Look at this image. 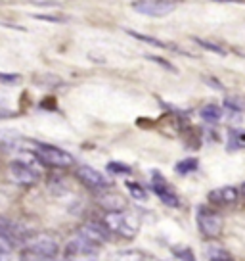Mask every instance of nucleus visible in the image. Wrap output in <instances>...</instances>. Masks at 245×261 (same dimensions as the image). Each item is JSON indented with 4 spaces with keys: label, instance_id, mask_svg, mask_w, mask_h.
Returning a JSON list of instances; mask_svg holds the SVG:
<instances>
[{
    "label": "nucleus",
    "instance_id": "6",
    "mask_svg": "<svg viewBox=\"0 0 245 261\" xmlns=\"http://www.w3.org/2000/svg\"><path fill=\"white\" fill-rule=\"evenodd\" d=\"M98 252L100 248L88 244L84 238H81L77 234V237H73L66 244L64 257H66V261H94Z\"/></svg>",
    "mask_w": 245,
    "mask_h": 261
},
{
    "label": "nucleus",
    "instance_id": "24",
    "mask_svg": "<svg viewBox=\"0 0 245 261\" xmlns=\"http://www.w3.org/2000/svg\"><path fill=\"white\" fill-rule=\"evenodd\" d=\"M226 108L230 110V114H232V112H236V114H241V110H243L241 98H237V96L226 98Z\"/></svg>",
    "mask_w": 245,
    "mask_h": 261
},
{
    "label": "nucleus",
    "instance_id": "22",
    "mask_svg": "<svg viewBox=\"0 0 245 261\" xmlns=\"http://www.w3.org/2000/svg\"><path fill=\"white\" fill-rule=\"evenodd\" d=\"M196 42L201 46V48L209 50V52H215V54H221V56H224L226 54V50L222 48V46H219V44H215V42H209V41H203V39H196Z\"/></svg>",
    "mask_w": 245,
    "mask_h": 261
},
{
    "label": "nucleus",
    "instance_id": "16",
    "mask_svg": "<svg viewBox=\"0 0 245 261\" xmlns=\"http://www.w3.org/2000/svg\"><path fill=\"white\" fill-rule=\"evenodd\" d=\"M0 234L10 238V240L14 242V238L19 237V228H17L10 219H6L4 215H0Z\"/></svg>",
    "mask_w": 245,
    "mask_h": 261
},
{
    "label": "nucleus",
    "instance_id": "2",
    "mask_svg": "<svg viewBox=\"0 0 245 261\" xmlns=\"http://www.w3.org/2000/svg\"><path fill=\"white\" fill-rule=\"evenodd\" d=\"M102 225L107 228V232H115L117 237L125 238V240H132L138 237L140 232V221L138 217L131 212H113L106 213Z\"/></svg>",
    "mask_w": 245,
    "mask_h": 261
},
{
    "label": "nucleus",
    "instance_id": "9",
    "mask_svg": "<svg viewBox=\"0 0 245 261\" xmlns=\"http://www.w3.org/2000/svg\"><path fill=\"white\" fill-rule=\"evenodd\" d=\"M81 238H84L88 244L96 246H104L109 240V232H107V228L102 225V221H86V223H82L81 227H79V232H77Z\"/></svg>",
    "mask_w": 245,
    "mask_h": 261
},
{
    "label": "nucleus",
    "instance_id": "26",
    "mask_svg": "<svg viewBox=\"0 0 245 261\" xmlns=\"http://www.w3.org/2000/svg\"><path fill=\"white\" fill-rule=\"evenodd\" d=\"M147 60H151V62H157V64H161L163 67H167V69H172L174 71V67H172L171 64H167V62H163V58H157V56H147Z\"/></svg>",
    "mask_w": 245,
    "mask_h": 261
},
{
    "label": "nucleus",
    "instance_id": "3",
    "mask_svg": "<svg viewBox=\"0 0 245 261\" xmlns=\"http://www.w3.org/2000/svg\"><path fill=\"white\" fill-rule=\"evenodd\" d=\"M33 154L35 158L41 163L48 165V167H54V169H67V167H73L75 165V158L69 152L62 150L57 146H52V144H42V142H33Z\"/></svg>",
    "mask_w": 245,
    "mask_h": 261
},
{
    "label": "nucleus",
    "instance_id": "15",
    "mask_svg": "<svg viewBox=\"0 0 245 261\" xmlns=\"http://www.w3.org/2000/svg\"><path fill=\"white\" fill-rule=\"evenodd\" d=\"M199 115H201L203 121L217 123L222 117V110H221V106H217V104H207V106H203L199 110Z\"/></svg>",
    "mask_w": 245,
    "mask_h": 261
},
{
    "label": "nucleus",
    "instance_id": "7",
    "mask_svg": "<svg viewBox=\"0 0 245 261\" xmlns=\"http://www.w3.org/2000/svg\"><path fill=\"white\" fill-rule=\"evenodd\" d=\"M176 2L169 0H142V2H132V10L147 17H165L176 10Z\"/></svg>",
    "mask_w": 245,
    "mask_h": 261
},
{
    "label": "nucleus",
    "instance_id": "20",
    "mask_svg": "<svg viewBox=\"0 0 245 261\" xmlns=\"http://www.w3.org/2000/svg\"><path fill=\"white\" fill-rule=\"evenodd\" d=\"M144 259V253L138 252V250H122V252H117L111 257V261H142Z\"/></svg>",
    "mask_w": 245,
    "mask_h": 261
},
{
    "label": "nucleus",
    "instance_id": "18",
    "mask_svg": "<svg viewBox=\"0 0 245 261\" xmlns=\"http://www.w3.org/2000/svg\"><path fill=\"white\" fill-rule=\"evenodd\" d=\"M14 259V242L10 238L0 234V261H12Z\"/></svg>",
    "mask_w": 245,
    "mask_h": 261
},
{
    "label": "nucleus",
    "instance_id": "28",
    "mask_svg": "<svg viewBox=\"0 0 245 261\" xmlns=\"http://www.w3.org/2000/svg\"><path fill=\"white\" fill-rule=\"evenodd\" d=\"M142 261H157V259H156V257H146V255H144V259H142Z\"/></svg>",
    "mask_w": 245,
    "mask_h": 261
},
{
    "label": "nucleus",
    "instance_id": "5",
    "mask_svg": "<svg viewBox=\"0 0 245 261\" xmlns=\"http://www.w3.org/2000/svg\"><path fill=\"white\" fill-rule=\"evenodd\" d=\"M197 230L201 232V237L209 238V240H215L222 234V228H224V217L221 213H217L215 210L207 207V205H201L197 207Z\"/></svg>",
    "mask_w": 245,
    "mask_h": 261
},
{
    "label": "nucleus",
    "instance_id": "10",
    "mask_svg": "<svg viewBox=\"0 0 245 261\" xmlns=\"http://www.w3.org/2000/svg\"><path fill=\"white\" fill-rule=\"evenodd\" d=\"M151 190H154V194H156L165 205H169V207H178L180 205L178 194L169 187V182H167L157 171L151 173Z\"/></svg>",
    "mask_w": 245,
    "mask_h": 261
},
{
    "label": "nucleus",
    "instance_id": "29",
    "mask_svg": "<svg viewBox=\"0 0 245 261\" xmlns=\"http://www.w3.org/2000/svg\"><path fill=\"white\" fill-rule=\"evenodd\" d=\"M228 261H234V257H232V259H228Z\"/></svg>",
    "mask_w": 245,
    "mask_h": 261
},
{
    "label": "nucleus",
    "instance_id": "11",
    "mask_svg": "<svg viewBox=\"0 0 245 261\" xmlns=\"http://www.w3.org/2000/svg\"><path fill=\"white\" fill-rule=\"evenodd\" d=\"M237 200H239V188L237 187H221L209 192V202L215 205H221V207L237 204Z\"/></svg>",
    "mask_w": 245,
    "mask_h": 261
},
{
    "label": "nucleus",
    "instance_id": "21",
    "mask_svg": "<svg viewBox=\"0 0 245 261\" xmlns=\"http://www.w3.org/2000/svg\"><path fill=\"white\" fill-rule=\"evenodd\" d=\"M107 171L113 173V175H131L132 169L127 165V163L121 162H109L107 163Z\"/></svg>",
    "mask_w": 245,
    "mask_h": 261
},
{
    "label": "nucleus",
    "instance_id": "19",
    "mask_svg": "<svg viewBox=\"0 0 245 261\" xmlns=\"http://www.w3.org/2000/svg\"><path fill=\"white\" fill-rule=\"evenodd\" d=\"M131 37H134V39H138V41H144V42H149L151 46H157V48H174L178 50L176 46H172V44H167V42L159 41V39H154V37H147V35H142V33H134V31H127ZM180 52V50H178Z\"/></svg>",
    "mask_w": 245,
    "mask_h": 261
},
{
    "label": "nucleus",
    "instance_id": "25",
    "mask_svg": "<svg viewBox=\"0 0 245 261\" xmlns=\"http://www.w3.org/2000/svg\"><path fill=\"white\" fill-rule=\"evenodd\" d=\"M172 252H174V255L180 261H196V257H194V253H192L190 248H174Z\"/></svg>",
    "mask_w": 245,
    "mask_h": 261
},
{
    "label": "nucleus",
    "instance_id": "8",
    "mask_svg": "<svg viewBox=\"0 0 245 261\" xmlns=\"http://www.w3.org/2000/svg\"><path fill=\"white\" fill-rule=\"evenodd\" d=\"M77 179L94 192H104L109 188V180H107L106 175L100 173L98 169H94V167H90V165H79L77 167Z\"/></svg>",
    "mask_w": 245,
    "mask_h": 261
},
{
    "label": "nucleus",
    "instance_id": "17",
    "mask_svg": "<svg viewBox=\"0 0 245 261\" xmlns=\"http://www.w3.org/2000/svg\"><path fill=\"white\" fill-rule=\"evenodd\" d=\"M197 167H199V162H197L196 158H186V160L176 163L174 171L178 173V175H190V173H196Z\"/></svg>",
    "mask_w": 245,
    "mask_h": 261
},
{
    "label": "nucleus",
    "instance_id": "12",
    "mask_svg": "<svg viewBox=\"0 0 245 261\" xmlns=\"http://www.w3.org/2000/svg\"><path fill=\"white\" fill-rule=\"evenodd\" d=\"M98 205L106 213L122 212V210L127 207V200H125V196L122 194H117V192H106V194H100Z\"/></svg>",
    "mask_w": 245,
    "mask_h": 261
},
{
    "label": "nucleus",
    "instance_id": "13",
    "mask_svg": "<svg viewBox=\"0 0 245 261\" xmlns=\"http://www.w3.org/2000/svg\"><path fill=\"white\" fill-rule=\"evenodd\" d=\"M245 146V137L241 129H230L228 142H226V150L228 152H241Z\"/></svg>",
    "mask_w": 245,
    "mask_h": 261
},
{
    "label": "nucleus",
    "instance_id": "27",
    "mask_svg": "<svg viewBox=\"0 0 245 261\" xmlns=\"http://www.w3.org/2000/svg\"><path fill=\"white\" fill-rule=\"evenodd\" d=\"M16 112H12V110H6V108H0V119H4V117H14Z\"/></svg>",
    "mask_w": 245,
    "mask_h": 261
},
{
    "label": "nucleus",
    "instance_id": "23",
    "mask_svg": "<svg viewBox=\"0 0 245 261\" xmlns=\"http://www.w3.org/2000/svg\"><path fill=\"white\" fill-rule=\"evenodd\" d=\"M127 188H129V192H131L136 200H146L147 198L146 190L140 187V185H136V182H127Z\"/></svg>",
    "mask_w": 245,
    "mask_h": 261
},
{
    "label": "nucleus",
    "instance_id": "4",
    "mask_svg": "<svg viewBox=\"0 0 245 261\" xmlns=\"http://www.w3.org/2000/svg\"><path fill=\"white\" fill-rule=\"evenodd\" d=\"M8 179L17 187H35L42 179V171L33 163L25 160H16L8 165Z\"/></svg>",
    "mask_w": 245,
    "mask_h": 261
},
{
    "label": "nucleus",
    "instance_id": "1",
    "mask_svg": "<svg viewBox=\"0 0 245 261\" xmlns=\"http://www.w3.org/2000/svg\"><path fill=\"white\" fill-rule=\"evenodd\" d=\"M25 255L35 259H56L59 253V238L52 232H35L23 240Z\"/></svg>",
    "mask_w": 245,
    "mask_h": 261
},
{
    "label": "nucleus",
    "instance_id": "14",
    "mask_svg": "<svg viewBox=\"0 0 245 261\" xmlns=\"http://www.w3.org/2000/svg\"><path fill=\"white\" fill-rule=\"evenodd\" d=\"M205 253H207V259L209 261H228V259H232V255H230L228 250H226V248H222V246H219V244H209L207 246V250H205Z\"/></svg>",
    "mask_w": 245,
    "mask_h": 261
}]
</instances>
